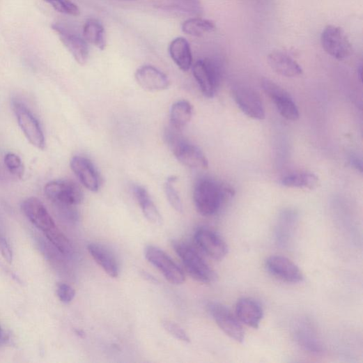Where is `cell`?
<instances>
[{"label": "cell", "mask_w": 363, "mask_h": 363, "mask_svg": "<svg viewBox=\"0 0 363 363\" xmlns=\"http://www.w3.org/2000/svg\"><path fill=\"white\" fill-rule=\"evenodd\" d=\"M84 36L87 43L102 51L105 49V29L99 21L94 19L88 20L84 26Z\"/></svg>", "instance_id": "cell-26"}, {"label": "cell", "mask_w": 363, "mask_h": 363, "mask_svg": "<svg viewBox=\"0 0 363 363\" xmlns=\"http://www.w3.org/2000/svg\"><path fill=\"white\" fill-rule=\"evenodd\" d=\"M70 168L80 183L88 190L93 192L99 191L100 176L90 159L84 156H75L70 160Z\"/></svg>", "instance_id": "cell-15"}, {"label": "cell", "mask_w": 363, "mask_h": 363, "mask_svg": "<svg viewBox=\"0 0 363 363\" xmlns=\"http://www.w3.org/2000/svg\"><path fill=\"white\" fill-rule=\"evenodd\" d=\"M262 86L282 117L289 121H297L300 118L299 109L296 104L284 88L268 79L263 80Z\"/></svg>", "instance_id": "cell-10"}, {"label": "cell", "mask_w": 363, "mask_h": 363, "mask_svg": "<svg viewBox=\"0 0 363 363\" xmlns=\"http://www.w3.org/2000/svg\"><path fill=\"white\" fill-rule=\"evenodd\" d=\"M171 245L190 277L204 284L216 281L218 279L217 272L192 247L178 240H173Z\"/></svg>", "instance_id": "cell-3"}, {"label": "cell", "mask_w": 363, "mask_h": 363, "mask_svg": "<svg viewBox=\"0 0 363 363\" xmlns=\"http://www.w3.org/2000/svg\"><path fill=\"white\" fill-rule=\"evenodd\" d=\"M142 276L146 279H147L148 281L151 282V284H157V282H158V281L153 275H150L149 273H148L146 272H142Z\"/></svg>", "instance_id": "cell-37"}, {"label": "cell", "mask_w": 363, "mask_h": 363, "mask_svg": "<svg viewBox=\"0 0 363 363\" xmlns=\"http://www.w3.org/2000/svg\"><path fill=\"white\" fill-rule=\"evenodd\" d=\"M233 195L231 188L208 178L199 179L193 190L194 206L197 212L204 217L217 215L226 199Z\"/></svg>", "instance_id": "cell-1"}, {"label": "cell", "mask_w": 363, "mask_h": 363, "mask_svg": "<svg viewBox=\"0 0 363 363\" xmlns=\"http://www.w3.org/2000/svg\"><path fill=\"white\" fill-rule=\"evenodd\" d=\"M270 68L277 74L295 77L303 72L301 66L291 56L281 52H272L268 57Z\"/></svg>", "instance_id": "cell-21"}, {"label": "cell", "mask_w": 363, "mask_h": 363, "mask_svg": "<svg viewBox=\"0 0 363 363\" xmlns=\"http://www.w3.org/2000/svg\"><path fill=\"white\" fill-rule=\"evenodd\" d=\"M323 49L332 57L343 61L352 53V46L344 31L336 26H328L320 36Z\"/></svg>", "instance_id": "cell-7"}, {"label": "cell", "mask_w": 363, "mask_h": 363, "mask_svg": "<svg viewBox=\"0 0 363 363\" xmlns=\"http://www.w3.org/2000/svg\"><path fill=\"white\" fill-rule=\"evenodd\" d=\"M208 309L218 327L231 339L238 343H243L245 339L244 328L231 311L219 302H210Z\"/></svg>", "instance_id": "cell-8"}, {"label": "cell", "mask_w": 363, "mask_h": 363, "mask_svg": "<svg viewBox=\"0 0 363 363\" xmlns=\"http://www.w3.org/2000/svg\"><path fill=\"white\" fill-rule=\"evenodd\" d=\"M176 180L177 178L175 176H171L167 180L165 184V192L171 206L178 213H182L183 206L181 198L175 187Z\"/></svg>", "instance_id": "cell-30"}, {"label": "cell", "mask_w": 363, "mask_h": 363, "mask_svg": "<svg viewBox=\"0 0 363 363\" xmlns=\"http://www.w3.org/2000/svg\"><path fill=\"white\" fill-rule=\"evenodd\" d=\"M192 70L201 93L208 98H214L221 79L217 64L209 59L200 60L194 65Z\"/></svg>", "instance_id": "cell-6"}, {"label": "cell", "mask_w": 363, "mask_h": 363, "mask_svg": "<svg viewBox=\"0 0 363 363\" xmlns=\"http://www.w3.org/2000/svg\"><path fill=\"white\" fill-rule=\"evenodd\" d=\"M3 338V330L1 329V327H0V341H1Z\"/></svg>", "instance_id": "cell-38"}, {"label": "cell", "mask_w": 363, "mask_h": 363, "mask_svg": "<svg viewBox=\"0 0 363 363\" xmlns=\"http://www.w3.org/2000/svg\"><path fill=\"white\" fill-rule=\"evenodd\" d=\"M349 163L350 164L351 167H354L355 169L362 173V161L356 155H351L350 157Z\"/></svg>", "instance_id": "cell-36"}, {"label": "cell", "mask_w": 363, "mask_h": 363, "mask_svg": "<svg viewBox=\"0 0 363 363\" xmlns=\"http://www.w3.org/2000/svg\"><path fill=\"white\" fill-rule=\"evenodd\" d=\"M56 292L59 300L64 304H70L75 297V290L65 284H59Z\"/></svg>", "instance_id": "cell-34"}, {"label": "cell", "mask_w": 363, "mask_h": 363, "mask_svg": "<svg viewBox=\"0 0 363 363\" xmlns=\"http://www.w3.org/2000/svg\"><path fill=\"white\" fill-rule=\"evenodd\" d=\"M298 215L288 210L282 213L275 229V239L279 247L286 249L293 239L298 225Z\"/></svg>", "instance_id": "cell-20"}, {"label": "cell", "mask_w": 363, "mask_h": 363, "mask_svg": "<svg viewBox=\"0 0 363 363\" xmlns=\"http://www.w3.org/2000/svg\"><path fill=\"white\" fill-rule=\"evenodd\" d=\"M59 13L71 16H79L80 14L78 7L70 0H45Z\"/></svg>", "instance_id": "cell-31"}, {"label": "cell", "mask_w": 363, "mask_h": 363, "mask_svg": "<svg viewBox=\"0 0 363 363\" xmlns=\"http://www.w3.org/2000/svg\"><path fill=\"white\" fill-rule=\"evenodd\" d=\"M194 239L198 247L215 261H222L228 254L229 249L226 241L220 235L210 229H197Z\"/></svg>", "instance_id": "cell-11"}, {"label": "cell", "mask_w": 363, "mask_h": 363, "mask_svg": "<svg viewBox=\"0 0 363 363\" xmlns=\"http://www.w3.org/2000/svg\"><path fill=\"white\" fill-rule=\"evenodd\" d=\"M51 243L64 256H71L73 248L69 239L57 226L45 233Z\"/></svg>", "instance_id": "cell-29"}, {"label": "cell", "mask_w": 363, "mask_h": 363, "mask_svg": "<svg viewBox=\"0 0 363 363\" xmlns=\"http://www.w3.org/2000/svg\"><path fill=\"white\" fill-rule=\"evenodd\" d=\"M193 115V107L186 100L174 103L171 109V127L182 132L190 122Z\"/></svg>", "instance_id": "cell-25"}, {"label": "cell", "mask_w": 363, "mask_h": 363, "mask_svg": "<svg viewBox=\"0 0 363 363\" xmlns=\"http://www.w3.org/2000/svg\"><path fill=\"white\" fill-rule=\"evenodd\" d=\"M52 28L59 34L61 41L75 60L80 65H85L89 57V49L86 40L60 24H53Z\"/></svg>", "instance_id": "cell-16"}, {"label": "cell", "mask_w": 363, "mask_h": 363, "mask_svg": "<svg viewBox=\"0 0 363 363\" xmlns=\"http://www.w3.org/2000/svg\"><path fill=\"white\" fill-rule=\"evenodd\" d=\"M162 325L165 330L176 339L185 343L190 342L188 334L176 323L169 320H164Z\"/></svg>", "instance_id": "cell-33"}, {"label": "cell", "mask_w": 363, "mask_h": 363, "mask_svg": "<svg viewBox=\"0 0 363 363\" xmlns=\"http://www.w3.org/2000/svg\"><path fill=\"white\" fill-rule=\"evenodd\" d=\"M22 209L29 220L44 233L56 226L44 204L38 198L29 197L25 199Z\"/></svg>", "instance_id": "cell-17"}, {"label": "cell", "mask_w": 363, "mask_h": 363, "mask_svg": "<svg viewBox=\"0 0 363 363\" xmlns=\"http://www.w3.org/2000/svg\"><path fill=\"white\" fill-rule=\"evenodd\" d=\"M216 26L213 22L201 18H193L185 21L182 25L183 31L193 36H201L213 31Z\"/></svg>", "instance_id": "cell-28"}, {"label": "cell", "mask_w": 363, "mask_h": 363, "mask_svg": "<svg viewBox=\"0 0 363 363\" xmlns=\"http://www.w3.org/2000/svg\"><path fill=\"white\" fill-rule=\"evenodd\" d=\"M294 332L297 343L306 352L313 355H320L325 352L324 343L309 320H300Z\"/></svg>", "instance_id": "cell-14"}, {"label": "cell", "mask_w": 363, "mask_h": 363, "mask_svg": "<svg viewBox=\"0 0 363 363\" xmlns=\"http://www.w3.org/2000/svg\"><path fill=\"white\" fill-rule=\"evenodd\" d=\"M137 84L148 91H163L170 86V80L162 71L152 65L140 67L135 73Z\"/></svg>", "instance_id": "cell-18"}, {"label": "cell", "mask_w": 363, "mask_h": 363, "mask_svg": "<svg viewBox=\"0 0 363 363\" xmlns=\"http://www.w3.org/2000/svg\"><path fill=\"white\" fill-rule=\"evenodd\" d=\"M133 190L146 219L156 226L162 224L163 218L150 199L148 191L141 185H134Z\"/></svg>", "instance_id": "cell-24"}, {"label": "cell", "mask_w": 363, "mask_h": 363, "mask_svg": "<svg viewBox=\"0 0 363 363\" xmlns=\"http://www.w3.org/2000/svg\"><path fill=\"white\" fill-rule=\"evenodd\" d=\"M234 100L240 109L250 118L262 120L265 117V110L260 95L254 90L247 87H238L233 91Z\"/></svg>", "instance_id": "cell-13"}, {"label": "cell", "mask_w": 363, "mask_h": 363, "mask_svg": "<svg viewBox=\"0 0 363 363\" xmlns=\"http://www.w3.org/2000/svg\"><path fill=\"white\" fill-rule=\"evenodd\" d=\"M238 319L247 326L258 329L264 316L262 305L256 300L243 298L238 300L235 305Z\"/></svg>", "instance_id": "cell-19"}, {"label": "cell", "mask_w": 363, "mask_h": 363, "mask_svg": "<svg viewBox=\"0 0 363 363\" xmlns=\"http://www.w3.org/2000/svg\"><path fill=\"white\" fill-rule=\"evenodd\" d=\"M0 253L8 263H12L13 260L12 249L8 240L1 234H0Z\"/></svg>", "instance_id": "cell-35"}, {"label": "cell", "mask_w": 363, "mask_h": 363, "mask_svg": "<svg viewBox=\"0 0 363 363\" xmlns=\"http://www.w3.org/2000/svg\"><path fill=\"white\" fill-rule=\"evenodd\" d=\"M88 250L94 261L113 278L119 275V265L114 255L106 247L98 244H91Z\"/></svg>", "instance_id": "cell-22"}, {"label": "cell", "mask_w": 363, "mask_h": 363, "mask_svg": "<svg viewBox=\"0 0 363 363\" xmlns=\"http://www.w3.org/2000/svg\"><path fill=\"white\" fill-rule=\"evenodd\" d=\"M5 164L9 172L19 178H22L24 175V166L20 157L13 153H8L5 157Z\"/></svg>", "instance_id": "cell-32"}, {"label": "cell", "mask_w": 363, "mask_h": 363, "mask_svg": "<svg viewBox=\"0 0 363 363\" xmlns=\"http://www.w3.org/2000/svg\"><path fill=\"white\" fill-rule=\"evenodd\" d=\"M180 132L171 127L165 133L167 143L179 162L190 169H208L209 162L205 153L186 140Z\"/></svg>", "instance_id": "cell-2"}, {"label": "cell", "mask_w": 363, "mask_h": 363, "mask_svg": "<svg viewBox=\"0 0 363 363\" xmlns=\"http://www.w3.org/2000/svg\"><path fill=\"white\" fill-rule=\"evenodd\" d=\"M171 59L183 71L187 72L192 67V55L187 40L178 37L173 40L169 47Z\"/></svg>", "instance_id": "cell-23"}, {"label": "cell", "mask_w": 363, "mask_h": 363, "mask_svg": "<svg viewBox=\"0 0 363 363\" xmlns=\"http://www.w3.org/2000/svg\"><path fill=\"white\" fill-rule=\"evenodd\" d=\"M47 196L63 208H73L82 203L84 193L75 183L69 180H56L45 186Z\"/></svg>", "instance_id": "cell-4"}, {"label": "cell", "mask_w": 363, "mask_h": 363, "mask_svg": "<svg viewBox=\"0 0 363 363\" xmlns=\"http://www.w3.org/2000/svg\"><path fill=\"white\" fill-rule=\"evenodd\" d=\"M265 268L271 275L287 284H300L304 278L299 267L284 256H270L265 261Z\"/></svg>", "instance_id": "cell-12"}, {"label": "cell", "mask_w": 363, "mask_h": 363, "mask_svg": "<svg viewBox=\"0 0 363 363\" xmlns=\"http://www.w3.org/2000/svg\"><path fill=\"white\" fill-rule=\"evenodd\" d=\"M145 258L163 274L170 284L179 286L185 281L183 270L162 249L148 246L145 249Z\"/></svg>", "instance_id": "cell-5"}, {"label": "cell", "mask_w": 363, "mask_h": 363, "mask_svg": "<svg viewBox=\"0 0 363 363\" xmlns=\"http://www.w3.org/2000/svg\"><path fill=\"white\" fill-rule=\"evenodd\" d=\"M13 107L18 124L28 141L36 148L45 149L46 145L45 135L37 119L21 102L15 101Z\"/></svg>", "instance_id": "cell-9"}, {"label": "cell", "mask_w": 363, "mask_h": 363, "mask_svg": "<svg viewBox=\"0 0 363 363\" xmlns=\"http://www.w3.org/2000/svg\"><path fill=\"white\" fill-rule=\"evenodd\" d=\"M281 183L287 187L312 190L317 187L318 178L311 173H299L285 177Z\"/></svg>", "instance_id": "cell-27"}]
</instances>
